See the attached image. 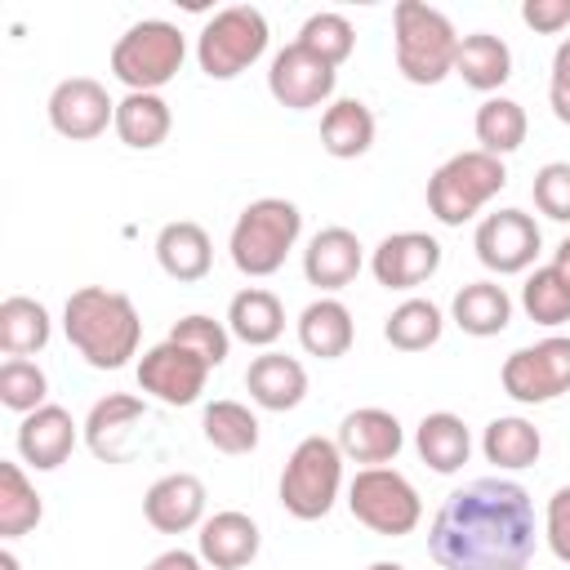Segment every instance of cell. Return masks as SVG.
Masks as SVG:
<instances>
[{"label":"cell","instance_id":"cell-40","mask_svg":"<svg viewBox=\"0 0 570 570\" xmlns=\"http://www.w3.org/2000/svg\"><path fill=\"white\" fill-rule=\"evenodd\" d=\"M169 343L187 347V352H191V356H200L209 370H214V365H223V361H227V347H232V338H227L223 321H214V316H205V312H191V316L174 321Z\"/></svg>","mask_w":570,"mask_h":570},{"label":"cell","instance_id":"cell-35","mask_svg":"<svg viewBox=\"0 0 570 570\" xmlns=\"http://www.w3.org/2000/svg\"><path fill=\"white\" fill-rule=\"evenodd\" d=\"M445 321H441V307L428 303V298H405L401 307H392L387 325H383V338L396 347V352H423L441 338Z\"/></svg>","mask_w":570,"mask_h":570},{"label":"cell","instance_id":"cell-1","mask_svg":"<svg viewBox=\"0 0 570 570\" xmlns=\"http://www.w3.org/2000/svg\"><path fill=\"white\" fill-rule=\"evenodd\" d=\"M534 539V503L525 485L503 476H481L454 490L428 530L441 570H525Z\"/></svg>","mask_w":570,"mask_h":570},{"label":"cell","instance_id":"cell-43","mask_svg":"<svg viewBox=\"0 0 570 570\" xmlns=\"http://www.w3.org/2000/svg\"><path fill=\"white\" fill-rule=\"evenodd\" d=\"M548 102H552V116L561 125H570V36L557 45L552 53V80H548Z\"/></svg>","mask_w":570,"mask_h":570},{"label":"cell","instance_id":"cell-30","mask_svg":"<svg viewBox=\"0 0 570 570\" xmlns=\"http://www.w3.org/2000/svg\"><path fill=\"white\" fill-rule=\"evenodd\" d=\"M454 76H463V85H472L481 94H494L512 76V49L490 31H472V36L459 40Z\"/></svg>","mask_w":570,"mask_h":570},{"label":"cell","instance_id":"cell-15","mask_svg":"<svg viewBox=\"0 0 570 570\" xmlns=\"http://www.w3.org/2000/svg\"><path fill=\"white\" fill-rule=\"evenodd\" d=\"M441 267V245L428 236V232H396V236H383L374 258H370V272L379 285L387 289H414L423 285L432 272Z\"/></svg>","mask_w":570,"mask_h":570},{"label":"cell","instance_id":"cell-25","mask_svg":"<svg viewBox=\"0 0 570 570\" xmlns=\"http://www.w3.org/2000/svg\"><path fill=\"white\" fill-rule=\"evenodd\" d=\"M450 312H454V325H459L463 334L490 338V334H503V330H508V321H512V298H508V289L494 285V281H472V285H463V289L454 294Z\"/></svg>","mask_w":570,"mask_h":570},{"label":"cell","instance_id":"cell-44","mask_svg":"<svg viewBox=\"0 0 570 570\" xmlns=\"http://www.w3.org/2000/svg\"><path fill=\"white\" fill-rule=\"evenodd\" d=\"M521 22L543 31V36H557L561 27H570V0H525Z\"/></svg>","mask_w":570,"mask_h":570},{"label":"cell","instance_id":"cell-47","mask_svg":"<svg viewBox=\"0 0 570 570\" xmlns=\"http://www.w3.org/2000/svg\"><path fill=\"white\" fill-rule=\"evenodd\" d=\"M0 570H18V557L13 552H0Z\"/></svg>","mask_w":570,"mask_h":570},{"label":"cell","instance_id":"cell-17","mask_svg":"<svg viewBox=\"0 0 570 570\" xmlns=\"http://www.w3.org/2000/svg\"><path fill=\"white\" fill-rule=\"evenodd\" d=\"M401 423L396 414L379 410V405H365V410H352L343 423H338V450L343 459H356V463H370V468H383L387 459L401 454Z\"/></svg>","mask_w":570,"mask_h":570},{"label":"cell","instance_id":"cell-19","mask_svg":"<svg viewBox=\"0 0 570 570\" xmlns=\"http://www.w3.org/2000/svg\"><path fill=\"white\" fill-rule=\"evenodd\" d=\"M361 272V240L347 227H321L303 249V276L316 289H343Z\"/></svg>","mask_w":570,"mask_h":570},{"label":"cell","instance_id":"cell-2","mask_svg":"<svg viewBox=\"0 0 570 570\" xmlns=\"http://www.w3.org/2000/svg\"><path fill=\"white\" fill-rule=\"evenodd\" d=\"M62 330H67V343L94 370H120L138 352V338H142V321L134 303L102 285H85L67 298Z\"/></svg>","mask_w":570,"mask_h":570},{"label":"cell","instance_id":"cell-11","mask_svg":"<svg viewBox=\"0 0 570 570\" xmlns=\"http://www.w3.org/2000/svg\"><path fill=\"white\" fill-rule=\"evenodd\" d=\"M472 245H476V258H481L490 272L517 276V272H525V267L539 258L543 236H539V223H534L525 209H499V214H485V218L476 223Z\"/></svg>","mask_w":570,"mask_h":570},{"label":"cell","instance_id":"cell-9","mask_svg":"<svg viewBox=\"0 0 570 570\" xmlns=\"http://www.w3.org/2000/svg\"><path fill=\"white\" fill-rule=\"evenodd\" d=\"M347 508H352V517L365 530L387 534V539L410 534L419 525V517H423L419 490L396 468H365V472H356L352 485H347Z\"/></svg>","mask_w":570,"mask_h":570},{"label":"cell","instance_id":"cell-10","mask_svg":"<svg viewBox=\"0 0 570 570\" xmlns=\"http://www.w3.org/2000/svg\"><path fill=\"white\" fill-rule=\"evenodd\" d=\"M499 383L512 401L521 405H543V401H557L561 392H570V338L552 334V338H539L530 347H517L503 370H499Z\"/></svg>","mask_w":570,"mask_h":570},{"label":"cell","instance_id":"cell-38","mask_svg":"<svg viewBox=\"0 0 570 570\" xmlns=\"http://www.w3.org/2000/svg\"><path fill=\"white\" fill-rule=\"evenodd\" d=\"M298 45L307 49V53H316V58H325L330 67H338V62H347L352 58V45H356V31H352V22L343 18V13H312L303 27H298Z\"/></svg>","mask_w":570,"mask_h":570},{"label":"cell","instance_id":"cell-36","mask_svg":"<svg viewBox=\"0 0 570 570\" xmlns=\"http://www.w3.org/2000/svg\"><path fill=\"white\" fill-rule=\"evenodd\" d=\"M45 517V503L36 494V485L22 476L18 463H0V534L18 539L27 530H36Z\"/></svg>","mask_w":570,"mask_h":570},{"label":"cell","instance_id":"cell-14","mask_svg":"<svg viewBox=\"0 0 570 570\" xmlns=\"http://www.w3.org/2000/svg\"><path fill=\"white\" fill-rule=\"evenodd\" d=\"M205 374H209V365L169 338L147 347L138 361V387L165 405H191L205 392Z\"/></svg>","mask_w":570,"mask_h":570},{"label":"cell","instance_id":"cell-31","mask_svg":"<svg viewBox=\"0 0 570 570\" xmlns=\"http://www.w3.org/2000/svg\"><path fill=\"white\" fill-rule=\"evenodd\" d=\"M53 325H49V312L45 303L27 298V294H13L0 303V352L4 356H31L49 343Z\"/></svg>","mask_w":570,"mask_h":570},{"label":"cell","instance_id":"cell-16","mask_svg":"<svg viewBox=\"0 0 570 570\" xmlns=\"http://www.w3.org/2000/svg\"><path fill=\"white\" fill-rule=\"evenodd\" d=\"M76 450V419L62 405H40L31 414H22L18 423V454L36 468V472H53L71 459Z\"/></svg>","mask_w":570,"mask_h":570},{"label":"cell","instance_id":"cell-27","mask_svg":"<svg viewBox=\"0 0 570 570\" xmlns=\"http://www.w3.org/2000/svg\"><path fill=\"white\" fill-rule=\"evenodd\" d=\"M169 129H174V111L160 94H125L116 102V134L125 147L151 151L169 138Z\"/></svg>","mask_w":570,"mask_h":570},{"label":"cell","instance_id":"cell-33","mask_svg":"<svg viewBox=\"0 0 570 570\" xmlns=\"http://www.w3.org/2000/svg\"><path fill=\"white\" fill-rule=\"evenodd\" d=\"M481 450H485V459H490L494 468H530V463L539 459V450H543V436H539V428H534L530 419L503 414V419H494V423L485 428Z\"/></svg>","mask_w":570,"mask_h":570},{"label":"cell","instance_id":"cell-39","mask_svg":"<svg viewBox=\"0 0 570 570\" xmlns=\"http://www.w3.org/2000/svg\"><path fill=\"white\" fill-rule=\"evenodd\" d=\"M45 396H49V379H45V370H40L36 361L9 356V361L0 365V405H9V410H18V414H31V410L49 405Z\"/></svg>","mask_w":570,"mask_h":570},{"label":"cell","instance_id":"cell-20","mask_svg":"<svg viewBox=\"0 0 570 570\" xmlns=\"http://www.w3.org/2000/svg\"><path fill=\"white\" fill-rule=\"evenodd\" d=\"M258 525L254 517L227 508V512H214L209 521H200V561H209L214 570H240L258 557Z\"/></svg>","mask_w":570,"mask_h":570},{"label":"cell","instance_id":"cell-3","mask_svg":"<svg viewBox=\"0 0 570 570\" xmlns=\"http://www.w3.org/2000/svg\"><path fill=\"white\" fill-rule=\"evenodd\" d=\"M392 27H396V71L410 85H441L454 71L463 36L441 9L423 0H401L392 9Z\"/></svg>","mask_w":570,"mask_h":570},{"label":"cell","instance_id":"cell-23","mask_svg":"<svg viewBox=\"0 0 570 570\" xmlns=\"http://www.w3.org/2000/svg\"><path fill=\"white\" fill-rule=\"evenodd\" d=\"M147 414L142 396H129V392H111L102 396L89 419H85V441L89 450L102 459V463H120L125 459V436L134 432V423Z\"/></svg>","mask_w":570,"mask_h":570},{"label":"cell","instance_id":"cell-41","mask_svg":"<svg viewBox=\"0 0 570 570\" xmlns=\"http://www.w3.org/2000/svg\"><path fill=\"white\" fill-rule=\"evenodd\" d=\"M534 205L552 223H570V160H552L534 174Z\"/></svg>","mask_w":570,"mask_h":570},{"label":"cell","instance_id":"cell-21","mask_svg":"<svg viewBox=\"0 0 570 570\" xmlns=\"http://www.w3.org/2000/svg\"><path fill=\"white\" fill-rule=\"evenodd\" d=\"M245 387L263 410H294L307 396V370L285 352H263L245 370Z\"/></svg>","mask_w":570,"mask_h":570},{"label":"cell","instance_id":"cell-6","mask_svg":"<svg viewBox=\"0 0 570 570\" xmlns=\"http://www.w3.org/2000/svg\"><path fill=\"white\" fill-rule=\"evenodd\" d=\"M503 183H508V169L499 156H490L481 147L459 151L428 178V209L436 214V223L463 227L481 205H490V196L503 191Z\"/></svg>","mask_w":570,"mask_h":570},{"label":"cell","instance_id":"cell-22","mask_svg":"<svg viewBox=\"0 0 570 570\" xmlns=\"http://www.w3.org/2000/svg\"><path fill=\"white\" fill-rule=\"evenodd\" d=\"M156 263L174 281H200V276H209V267H214L209 232L200 223H187V218L165 223L160 236H156Z\"/></svg>","mask_w":570,"mask_h":570},{"label":"cell","instance_id":"cell-13","mask_svg":"<svg viewBox=\"0 0 570 570\" xmlns=\"http://www.w3.org/2000/svg\"><path fill=\"white\" fill-rule=\"evenodd\" d=\"M334 67L316 53H307L298 40L285 45L276 58H272V71H267V89L281 107L289 111H307V107H321L330 94H334Z\"/></svg>","mask_w":570,"mask_h":570},{"label":"cell","instance_id":"cell-12","mask_svg":"<svg viewBox=\"0 0 570 570\" xmlns=\"http://www.w3.org/2000/svg\"><path fill=\"white\" fill-rule=\"evenodd\" d=\"M49 125L71 142H89L107 125H116V102L98 80L71 76V80H58L49 94Z\"/></svg>","mask_w":570,"mask_h":570},{"label":"cell","instance_id":"cell-48","mask_svg":"<svg viewBox=\"0 0 570 570\" xmlns=\"http://www.w3.org/2000/svg\"><path fill=\"white\" fill-rule=\"evenodd\" d=\"M370 570H405V566H401V561H374Z\"/></svg>","mask_w":570,"mask_h":570},{"label":"cell","instance_id":"cell-26","mask_svg":"<svg viewBox=\"0 0 570 570\" xmlns=\"http://www.w3.org/2000/svg\"><path fill=\"white\" fill-rule=\"evenodd\" d=\"M414 450L419 459L432 468V472H459L472 454V436H468V423L450 410H436V414H423L419 432H414Z\"/></svg>","mask_w":570,"mask_h":570},{"label":"cell","instance_id":"cell-8","mask_svg":"<svg viewBox=\"0 0 570 570\" xmlns=\"http://www.w3.org/2000/svg\"><path fill=\"white\" fill-rule=\"evenodd\" d=\"M263 49H267V18L254 4H232L205 22L196 40V62L209 80H232L245 67H254Z\"/></svg>","mask_w":570,"mask_h":570},{"label":"cell","instance_id":"cell-5","mask_svg":"<svg viewBox=\"0 0 570 570\" xmlns=\"http://www.w3.org/2000/svg\"><path fill=\"white\" fill-rule=\"evenodd\" d=\"M187 58V40L174 22L165 18H142L134 22L116 49H111V76L129 89V94H156L160 85H169L178 76Z\"/></svg>","mask_w":570,"mask_h":570},{"label":"cell","instance_id":"cell-45","mask_svg":"<svg viewBox=\"0 0 570 570\" xmlns=\"http://www.w3.org/2000/svg\"><path fill=\"white\" fill-rule=\"evenodd\" d=\"M147 570H200V557H196V552H183V548H169V552H160Z\"/></svg>","mask_w":570,"mask_h":570},{"label":"cell","instance_id":"cell-24","mask_svg":"<svg viewBox=\"0 0 570 570\" xmlns=\"http://www.w3.org/2000/svg\"><path fill=\"white\" fill-rule=\"evenodd\" d=\"M356 338V325H352V312L338 303V298H316L303 307L298 316V343L307 356H321V361H338L347 356Z\"/></svg>","mask_w":570,"mask_h":570},{"label":"cell","instance_id":"cell-4","mask_svg":"<svg viewBox=\"0 0 570 570\" xmlns=\"http://www.w3.org/2000/svg\"><path fill=\"white\" fill-rule=\"evenodd\" d=\"M298 232H303V214H298L294 200L263 196V200L245 205L236 227H232V240H227L236 272L240 276H272V272H281V263L294 249Z\"/></svg>","mask_w":570,"mask_h":570},{"label":"cell","instance_id":"cell-32","mask_svg":"<svg viewBox=\"0 0 570 570\" xmlns=\"http://www.w3.org/2000/svg\"><path fill=\"white\" fill-rule=\"evenodd\" d=\"M472 129H476L481 151H490V156H499V160H503L508 151H517V147L525 142L530 120H525V107H521V102H512V98L494 94V98H485V102L476 107Z\"/></svg>","mask_w":570,"mask_h":570},{"label":"cell","instance_id":"cell-29","mask_svg":"<svg viewBox=\"0 0 570 570\" xmlns=\"http://www.w3.org/2000/svg\"><path fill=\"white\" fill-rule=\"evenodd\" d=\"M227 330H232L240 343H249V347H267V343H276L281 330H285V307H281V298H276L272 289L249 285V289H240V294L227 303Z\"/></svg>","mask_w":570,"mask_h":570},{"label":"cell","instance_id":"cell-28","mask_svg":"<svg viewBox=\"0 0 570 570\" xmlns=\"http://www.w3.org/2000/svg\"><path fill=\"white\" fill-rule=\"evenodd\" d=\"M374 142V111L361 98H338L325 107L321 116V147L338 160H356L365 156Z\"/></svg>","mask_w":570,"mask_h":570},{"label":"cell","instance_id":"cell-37","mask_svg":"<svg viewBox=\"0 0 570 570\" xmlns=\"http://www.w3.org/2000/svg\"><path fill=\"white\" fill-rule=\"evenodd\" d=\"M521 307L534 325H566L570 321V281L552 263L534 267L530 281L521 285Z\"/></svg>","mask_w":570,"mask_h":570},{"label":"cell","instance_id":"cell-46","mask_svg":"<svg viewBox=\"0 0 570 570\" xmlns=\"http://www.w3.org/2000/svg\"><path fill=\"white\" fill-rule=\"evenodd\" d=\"M552 267H557V272H561V276L570 281V236H566V240L557 245V258H552Z\"/></svg>","mask_w":570,"mask_h":570},{"label":"cell","instance_id":"cell-18","mask_svg":"<svg viewBox=\"0 0 570 570\" xmlns=\"http://www.w3.org/2000/svg\"><path fill=\"white\" fill-rule=\"evenodd\" d=\"M142 517L160 534H183L205 517V485L191 472H169L142 494Z\"/></svg>","mask_w":570,"mask_h":570},{"label":"cell","instance_id":"cell-42","mask_svg":"<svg viewBox=\"0 0 570 570\" xmlns=\"http://www.w3.org/2000/svg\"><path fill=\"white\" fill-rule=\"evenodd\" d=\"M543 534H548V548L570 566V485H561V490L548 499Z\"/></svg>","mask_w":570,"mask_h":570},{"label":"cell","instance_id":"cell-7","mask_svg":"<svg viewBox=\"0 0 570 570\" xmlns=\"http://www.w3.org/2000/svg\"><path fill=\"white\" fill-rule=\"evenodd\" d=\"M343 485V450L330 436H303L281 472V508L298 521H321Z\"/></svg>","mask_w":570,"mask_h":570},{"label":"cell","instance_id":"cell-34","mask_svg":"<svg viewBox=\"0 0 570 570\" xmlns=\"http://www.w3.org/2000/svg\"><path fill=\"white\" fill-rule=\"evenodd\" d=\"M200 428H205V441L214 450H223V454H249V450H258V419L240 401H214V405H205Z\"/></svg>","mask_w":570,"mask_h":570}]
</instances>
